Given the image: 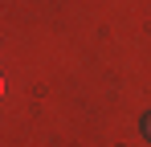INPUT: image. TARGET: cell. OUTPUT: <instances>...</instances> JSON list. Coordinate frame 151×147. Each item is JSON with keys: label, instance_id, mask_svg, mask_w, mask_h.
<instances>
[{"label": "cell", "instance_id": "6da1fadb", "mask_svg": "<svg viewBox=\"0 0 151 147\" xmlns=\"http://www.w3.org/2000/svg\"><path fill=\"white\" fill-rule=\"evenodd\" d=\"M139 131H143V135H147V139H151V110H147V115H143V119H139Z\"/></svg>", "mask_w": 151, "mask_h": 147}, {"label": "cell", "instance_id": "7a4b0ae2", "mask_svg": "<svg viewBox=\"0 0 151 147\" xmlns=\"http://www.w3.org/2000/svg\"><path fill=\"white\" fill-rule=\"evenodd\" d=\"M0 98H4V78H0Z\"/></svg>", "mask_w": 151, "mask_h": 147}]
</instances>
